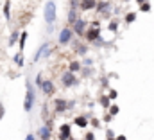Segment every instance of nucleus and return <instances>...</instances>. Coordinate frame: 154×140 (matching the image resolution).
Segmentation results:
<instances>
[{
    "mask_svg": "<svg viewBox=\"0 0 154 140\" xmlns=\"http://www.w3.org/2000/svg\"><path fill=\"white\" fill-rule=\"evenodd\" d=\"M48 49H50V45H48V43H43V45H41V47L38 49V52H36V54L32 56V63H36V61H39V59L43 58V54H45V52H47Z\"/></svg>",
    "mask_w": 154,
    "mask_h": 140,
    "instance_id": "9",
    "label": "nucleus"
},
{
    "mask_svg": "<svg viewBox=\"0 0 154 140\" xmlns=\"http://www.w3.org/2000/svg\"><path fill=\"white\" fill-rule=\"evenodd\" d=\"M84 140H95V135L90 131V133H86V137H84Z\"/></svg>",
    "mask_w": 154,
    "mask_h": 140,
    "instance_id": "27",
    "label": "nucleus"
},
{
    "mask_svg": "<svg viewBox=\"0 0 154 140\" xmlns=\"http://www.w3.org/2000/svg\"><path fill=\"white\" fill-rule=\"evenodd\" d=\"M77 77L74 72H65L63 75H61V84H63V88H72V86H77Z\"/></svg>",
    "mask_w": 154,
    "mask_h": 140,
    "instance_id": "3",
    "label": "nucleus"
},
{
    "mask_svg": "<svg viewBox=\"0 0 154 140\" xmlns=\"http://www.w3.org/2000/svg\"><path fill=\"white\" fill-rule=\"evenodd\" d=\"M74 49H75V52L79 56H86V52H88V47H86L84 43H79V41L74 43Z\"/></svg>",
    "mask_w": 154,
    "mask_h": 140,
    "instance_id": "13",
    "label": "nucleus"
},
{
    "mask_svg": "<svg viewBox=\"0 0 154 140\" xmlns=\"http://www.w3.org/2000/svg\"><path fill=\"white\" fill-rule=\"evenodd\" d=\"M84 36H86L88 41H99V38H100V31H99L97 27H91V29H88V31L84 33Z\"/></svg>",
    "mask_w": 154,
    "mask_h": 140,
    "instance_id": "6",
    "label": "nucleus"
},
{
    "mask_svg": "<svg viewBox=\"0 0 154 140\" xmlns=\"http://www.w3.org/2000/svg\"><path fill=\"white\" fill-rule=\"evenodd\" d=\"M25 40H27V33L23 31V33H22V36H20V52L25 49Z\"/></svg>",
    "mask_w": 154,
    "mask_h": 140,
    "instance_id": "19",
    "label": "nucleus"
},
{
    "mask_svg": "<svg viewBox=\"0 0 154 140\" xmlns=\"http://www.w3.org/2000/svg\"><path fill=\"white\" fill-rule=\"evenodd\" d=\"M95 7H97V11H99V13L106 14V13H108V9H109V4H108V2H100V4H95Z\"/></svg>",
    "mask_w": 154,
    "mask_h": 140,
    "instance_id": "15",
    "label": "nucleus"
},
{
    "mask_svg": "<svg viewBox=\"0 0 154 140\" xmlns=\"http://www.w3.org/2000/svg\"><path fill=\"white\" fill-rule=\"evenodd\" d=\"M25 140H34V135H32V133H29V135L25 137Z\"/></svg>",
    "mask_w": 154,
    "mask_h": 140,
    "instance_id": "32",
    "label": "nucleus"
},
{
    "mask_svg": "<svg viewBox=\"0 0 154 140\" xmlns=\"http://www.w3.org/2000/svg\"><path fill=\"white\" fill-rule=\"evenodd\" d=\"M68 70H70V72H74V74L79 72V70H81V63H79V61H72V63L68 65Z\"/></svg>",
    "mask_w": 154,
    "mask_h": 140,
    "instance_id": "18",
    "label": "nucleus"
},
{
    "mask_svg": "<svg viewBox=\"0 0 154 140\" xmlns=\"http://www.w3.org/2000/svg\"><path fill=\"white\" fill-rule=\"evenodd\" d=\"M72 137V133H70V124H63L61 128H59V140H68Z\"/></svg>",
    "mask_w": 154,
    "mask_h": 140,
    "instance_id": "8",
    "label": "nucleus"
},
{
    "mask_svg": "<svg viewBox=\"0 0 154 140\" xmlns=\"http://www.w3.org/2000/svg\"><path fill=\"white\" fill-rule=\"evenodd\" d=\"M108 140H115V138H113V137H109V138H108Z\"/></svg>",
    "mask_w": 154,
    "mask_h": 140,
    "instance_id": "35",
    "label": "nucleus"
},
{
    "mask_svg": "<svg viewBox=\"0 0 154 140\" xmlns=\"http://www.w3.org/2000/svg\"><path fill=\"white\" fill-rule=\"evenodd\" d=\"M4 16H5V20L11 18V4H9V0L4 4Z\"/></svg>",
    "mask_w": 154,
    "mask_h": 140,
    "instance_id": "17",
    "label": "nucleus"
},
{
    "mask_svg": "<svg viewBox=\"0 0 154 140\" xmlns=\"http://www.w3.org/2000/svg\"><path fill=\"white\" fill-rule=\"evenodd\" d=\"M100 104L108 110V108H109V97H100Z\"/></svg>",
    "mask_w": 154,
    "mask_h": 140,
    "instance_id": "25",
    "label": "nucleus"
},
{
    "mask_svg": "<svg viewBox=\"0 0 154 140\" xmlns=\"http://www.w3.org/2000/svg\"><path fill=\"white\" fill-rule=\"evenodd\" d=\"M115 140H127V138H125V137H124V135H118V137H116Z\"/></svg>",
    "mask_w": 154,
    "mask_h": 140,
    "instance_id": "33",
    "label": "nucleus"
},
{
    "mask_svg": "<svg viewBox=\"0 0 154 140\" xmlns=\"http://www.w3.org/2000/svg\"><path fill=\"white\" fill-rule=\"evenodd\" d=\"M84 27H86V22L84 20H81V18H77L75 22H74V31H75L79 36L84 34Z\"/></svg>",
    "mask_w": 154,
    "mask_h": 140,
    "instance_id": "11",
    "label": "nucleus"
},
{
    "mask_svg": "<svg viewBox=\"0 0 154 140\" xmlns=\"http://www.w3.org/2000/svg\"><path fill=\"white\" fill-rule=\"evenodd\" d=\"M125 2H129V0H125Z\"/></svg>",
    "mask_w": 154,
    "mask_h": 140,
    "instance_id": "37",
    "label": "nucleus"
},
{
    "mask_svg": "<svg viewBox=\"0 0 154 140\" xmlns=\"http://www.w3.org/2000/svg\"><path fill=\"white\" fill-rule=\"evenodd\" d=\"M116 97H118L116 90H111V92H109V99H116Z\"/></svg>",
    "mask_w": 154,
    "mask_h": 140,
    "instance_id": "28",
    "label": "nucleus"
},
{
    "mask_svg": "<svg viewBox=\"0 0 154 140\" xmlns=\"http://www.w3.org/2000/svg\"><path fill=\"white\" fill-rule=\"evenodd\" d=\"M72 36H74V31H72L70 27H65V29L59 33V43H61V45L70 43V41H72Z\"/></svg>",
    "mask_w": 154,
    "mask_h": 140,
    "instance_id": "4",
    "label": "nucleus"
},
{
    "mask_svg": "<svg viewBox=\"0 0 154 140\" xmlns=\"http://www.w3.org/2000/svg\"><path fill=\"white\" fill-rule=\"evenodd\" d=\"M136 20V13H127L125 14V24H133Z\"/></svg>",
    "mask_w": 154,
    "mask_h": 140,
    "instance_id": "20",
    "label": "nucleus"
},
{
    "mask_svg": "<svg viewBox=\"0 0 154 140\" xmlns=\"http://www.w3.org/2000/svg\"><path fill=\"white\" fill-rule=\"evenodd\" d=\"M25 86H27V95H25L23 110H25V111H31V110H32V106H34V101H36V92H34V88H32L31 81H27V83H25Z\"/></svg>",
    "mask_w": 154,
    "mask_h": 140,
    "instance_id": "1",
    "label": "nucleus"
},
{
    "mask_svg": "<svg viewBox=\"0 0 154 140\" xmlns=\"http://www.w3.org/2000/svg\"><path fill=\"white\" fill-rule=\"evenodd\" d=\"M41 81H43V77H41V74H39L38 77H36V84H38V86L41 84Z\"/></svg>",
    "mask_w": 154,
    "mask_h": 140,
    "instance_id": "31",
    "label": "nucleus"
},
{
    "mask_svg": "<svg viewBox=\"0 0 154 140\" xmlns=\"http://www.w3.org/2000/svg\"><path fill=\"white\" fill-rule=\"evenodd\" d=\"M56 18H57V13H56V4L50 0V2H47V5H45V22H47L48 25H54Z\"/></svg>",
    "mask_w": 154,
    "mask_h": 140,
    "instance_id": "2",
    "label": "nucleus"
},
{
    "mask_svg": "<svg viewBox=\"0 0 154 140\" xmlns=\"http://www.w3.org/2000/svg\"><path fill=\"white\" fill-rule=\"evenodd\" d=\"M74 124H75L77 128H86V126H88V119L82 117V115H79V117L74 119Z\"/></svg>",
    "mask_w": 154,
    "mask_h": 140,
    "instance_id": "14",
    "label": "nucleus"
},
{
    "mask_svg": "<svg viewBox=\"0 0 154 140\" xmlns=\"http://www.w3.org/2000/svg\"><path fill=\"white\" fill-rule=\"evenodd\" d=\"M116 29H118V24H116V22H111V24H109V31L116 33Z\"/></svg>",
    "mask_w": 154,
    "mask_h": 140,
    "instance_id": "26",
    "label": "nucleus"
},
{
    "mask_svg": "<svg viewBox=\"0 0 154 140\" xmlns=\"http://www.w3.org/2000/svg\"><path fill=\"white\" fill-rule=\"evenodd\" d=\"M41 90H43V94L45 95H52L54 92H56V88H54V83L50 81V79H47V81H41Z\"/></svg>",
    "mask_w": 154,
    "mask_h": 140,
    "instance_id": "5",
    "label": "nucleus"
},
{
    "mask_svg": "<svg viewBox=\"0 0 154 140\" xmlns=\"http://www.w3.org/2000/svg\"><path fill=\"white\" fill-rule=\"evenodd\" d=\"M140 11H143V13H149V11H151V4H149V0L143 2V4H140Z\"/></svg>",
    "mask_w": 154,
    "mask_h": 140,
    "instance_id": "21",
    "label": "nucleus"
},
{
    "mask_svg": "<svg viewBox=\"0 0 154 140\" xmlns=\"http://www.w3.org/2000/svg\"><path fill=\"white\" fill-rule=\"evenodd\" d=\"M68 140H72V137H70V138H68Z\"/></svg>",
    "mask_w": 154,
    "mask_h": 140,
    "instance_id": "36",
    "label": "nucleus"
},
{
    "mask_svg": "<svg viewBox=\"0 0 154 140\" xmlns=\"http://www.w3.org/2000/svg\"><path fill=\"white\" fill-rule=\"evenodd\" d=\"M136 2H138V4H143V2H147V0H136Z\"/></svg>",
    "mask_w": 154,
    "mask_h": 140,
    "instance_id": "34",
    "label": "nucleus"
},
{
    "mask_svg": "<svg viewBox=\"0 0 154 140\" xmlns=\"http://www.w3.org/2000/svg\"><path fill=\"white\" fill-rule=\"evenodd\" d=\"M16 40H18V31H14V33L11 34V38H9V45H14Z\"/></svg>",
    "mask_w": 154,
    "mask_h": 140,
    "instance_id": "24",
    "label": "nucleus"
},
{
    "mask_svg": "<svg viewBox=\"0 0 154 140\" xmlns=\"http://www.w3.org/2000/svg\"><path fill=\"white\" fill-rule=\"evenodd\" d=\"M75 20H77V9L72 5V7H70V11H68V24H74Z\"/></svg>",
    "mask_w": 154,
    "mask_h": 140,
    "instance_id": "16",
    "label": "nucleus"
},
{
    "mask_svg": "<svg viewBox=\"0 0 154 140\" xmlns=\"http://www.w3.org/2000/svg\"><path fill=\"white\" fill-rule=\"evenodd\" d=\"M4 113H5V110H4V104H2V101H0V120H2V117H4Z\"/></svg>",
    "mask_w": 154,
    "mask_h": 140,
    "instance_id": "29",
    "label": "nucleus"
},
{
    "mask_svg": "<svg viewBox=\"0 0 154 140\" xmlns=\"http://www.w3.org/2000/svg\"><path fill=\"white\" fill-rule=\"evenodd\" d=\"M54 110H56V113H63V111L68 110V103H66L65 99H56V103H54Z\"/></svg>",
    "mask_w": 154,
    "mask_h": 140,
    "instance_id": "7",
    "label": "nucleus"
},
{
    "mask_svg": "<svg viewBox=\"0 0 154 140\" xmlns=\"http://www.w3.org/2000/svg\"><path fill=\"white\" fill-rule=\"evenodd\" d=\"M38 135L41 140H50V122H47L43 128H39Z\"/></svg>",
    "mask_w": 154,
    "mask_h": 140,
    "instance_id": "10",
    "label": "nucleus"
},
{
    "mask_svg": "<svg viewBox=\"0 0 154 140\" xmlns=\"http://www.w3.org/2000/svg\"><path fill=\"white\" fill-rule=\"evenodd\" d=\"M14 63H16L18 67H23V56H22V52L14 56Z\"/></svg>",
    "mask_w": 154,
    "mask_h": 140,
    "instance_id": "22",
    "label": "nucleus"
},
{
    "mask_svg": "<svg viewBox=\"0 0 154 140\" xmlns=\"http://www.w3.org/2000/svg\"><path fill=\"white\" fill-rule=\"evenodd\" d=\"M95 4L97 0H81V11H90V9H95Z\"/></svg>",
    "mask_w": 154,
    "mask_h": 140,
    "instance_id": "12",
    "label": "nucleus"
},
{
    "mask_svg": "<svg viewBox=\"0 0 154 140\" xmlns=\"http://www.w3.org/2000/svg\"><path fill=\"white\" fill-rule=\"evenodd\" d=\"M108 110H109V115H111V117L118 115V111H120V108H118V106H109Z\"/></svg>",
    "mask_w": 154,
    "mask_h": 140,
    "instance_id": "23",
    "label": "nucleus"
},
{
    "mask_svg": "<svg viewBox=\"0 0 154 140\" xmlns=\"http://www.w3.org/2000/svg\"><path fill=\"white\" fill-rule=\"evenodd\" d=\"M91 124H93V126H95V128H99V126H100V124H99V120H97V119H91Z\"/></svg>",
    "mask_w": 154,
    "mask_h": 140,
    "instance_id": "30",
    "label": "nucleus"
}]
</instances>
